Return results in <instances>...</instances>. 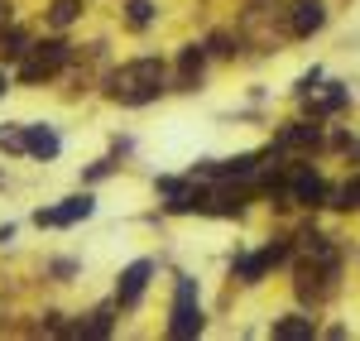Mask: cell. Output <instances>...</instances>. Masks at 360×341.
Wrapping results in <instances>:
<instances>
[{
  "mask_svg": "<svg viewBox=\"0 0 360 341\" xmlns=\"http://www.w3.org/2000/svg\"><path fill=\"white\" fill-rule=\"evenodd\" d=\"M351 106H356V91H351V82H341V77H327L307 101H298V111L312 115V120H336V115H346Z\"/></svg>",
  "mask_w": 360,
  "mask_h": 341,
  "instance_id": "30bf717a",
  "label": "cell"
},
{
  "mask_svg": "<svg viewBox=\"0 0 360 341\" xmlns=\"http://www.w3.org/2000/svg\"><path fill=\"white\" fill-rule=\"evenodd\" d=\"M327 173L317 169L312 159H288V173H283V212H322L327 207Z\"/></svg>",
  "mask_w": 360,
  "mask_h": 341,
  "instance_id": "5b68a950",
  "label": "cell"
},
{
  "mask_svg": "<svg viewBox=\"0 0 360 341\" xmlns=\"http://www.w3.org/2000/svg\"><path fill=\"white\" fill-rule=\"evenodd\" d=\"M322 82H327V67H322V63H312V67H303V72L293 77L288 96H293V101H307V96H312V91H317Z\"/></svg>",
  "mask_w": 360,
  "mask_h": 341,
  "instance_id": "603a6c76",
  "label": "cell"
},
{
  "mask_svg": "<svg viewBox=\"0 0 360 341\" xmlns=\"http://www.w3.org/2000/svg\"><path fill=\"white\" fill-rule=\"evenodd\" d=\"M322 337H332V341H341V337H351V327H346V322H332V327H322Z\"/></svg>",
  "mask_w": 360,
  "mask_h": 341,
  "instance_id": "4316f807",
  "label": "cell"
},
{
  "mask_svg": "<svg viewBox=\"0 0 360 341\" xmlns=\"http://www.w3.org/2000/svg\"><path fill=\"white\" fill-rule=\"evenodd\" d=\"M212 63H217V58L207 49V39H183L178 53H173V91H178V96H197V91L207 86Z\"/></svg>",
  "mask_w": 360,
  "mask_h": 341,
  "instance_id": "52a82bcc",
  "label": "cell"
},
{
  "mask_svg": "<svg viewBox=\"0 0 360 341\" xmlns=\"http://www.w3.org/2000/svg\"><path fill=\"white\" fill-rule=\"evenodd\" d=\"M0 154H5V159H29L25 120H0Z\"/></svg>",
  "mask_w": 360,
  "mask_h": 341,
  "instance_id": "ffe728a7",
  "label": "cell"
},
{
  "mask_svg": "<svg viewBox=\"0 0 360 341\" xmlns=\"http://www.w3.org/2000/svg\"><path fill=\"white\" fill-rule=\"evenodd\" d=\"M207 39V49H212V58L217 63H236V58H245L250 49V39H245V29H212V34H202Z\"/></svg>",
  "mask_w": 360,
  "mask_h": 341,
  "instance_id": "9a60e30c",
  "label": "cell"
},
{
  "mask_svg": "<svg viewBox=\"0 0 360 341\" xmlns=\"http://www.w3.org/2000/svg\"><path fill=\"white\" fill-rule=\"evenodd\" d=\"M327 120H312V115H288V120H278L274 135H269V149L283 154V159H317V154H327Z\"/></svg>",
  "mask_w": 360,
  "mask_h": 341,
  "instance_id": "277c9868",
  "label": "cell"
},
{
  "mask_svg": "<svg viewBox=\"0 0 360 341\" xmlns=\"http://www.w3.org/2000/svg\"><path fill=\"white\" fill-rule=\"evenodd\" d=\"M15 86H20V77H15V67H10V63H0V101H5V96H10Z\"/></svg>",
  "mask_w": 360,
  "mask_h": 341,
  "instance_id": "d4e9b609",
  "label": "cell"
},
{
  "mask_svg": "<svg viewBox=\"0 0 360 341\" xmlns=\"http://www.w3.org/2000/svg\"><path fill=\"white\" fill-rule=\"evenodd\" d=\"M111 154L120 159V164H125V159L135 154V135H111Z\"/></svg>",
  "mask_w": 360,
  "mask_h": 341,
  "instance_id": "cb8c5ba5",
  "label": "cell"
},
{
  "mask_svg": "<svg viewBox=\"0 0 360 341\" xmlns=\"http://www.w3.org/2000/svg\"><path fill=\"white\" fill-rule=\"evenodd\" d=\"M91 217H96V193H91V188H77V193L49 202V207H34V212H29V226L72 231V226H82V221H91Z\"/></svg>",
  "mask_w": 360,
  "mask_h": 341,
  "instance_id": "8992f818",
  "label": "cell"
},
{
  "mask_svg": "<svg viewBox=\"0 0 360 341\" xmlns=\"http://www.w3.org/2000/svg\"><path fill=\"white\" fill-rule=\"evenodd\" d=\"M34 49V29H25L20 20H10V25H0V63H20V58Z\"/></svg>",
  "mask_w": 360,
  "mask_h": 341,
  "instance_id": "e0dca14e",
  "label": "cell"
},
{
  "mask_svg": "<svg viewBox=\"0 0 360 341\" xmlns=\"http://www.w3.org/2000/svg\"><path fill=\"white\" fill-rule=\"evenodd\" d=\"M154 274H159V259L154 255H139L130 259L120 274H115V288H111V298L120 303V313L130 317L144 308V298H149V284H154Z\"/></svg>",
  "mask_w": 360,
  "mask_h": 341,
  "instance_id": "ba28073f",
  "label": "cell"
},
{
  "mask_svg": "<svg viewBox=\"0 0 360 341\" xmlns=\"http://www.w3.org/2000/svg\"><path fill=\"white\" fill-rule=\"evenodd\" d=\"M264 337L269 341H317L322 337V322H317V308H288V313H278L264 322Z\"/></svg>",
  "mask_w": 360,
  "mask_h": 341,
  "instance_id": "8fae6325",
  "label": "cell"
},
{
  "mask_svg": "<svg viewBox=\"0 0 360 341\" xmlns=\"http://www.w3.org/2000/svg\"><path fill=\"white\" fill-rule=\"evenodd\" d=\"M159 0H120V25L130 29V34H149V29H159Z\"/></svg>",
  "mask_w": 360,
  "mask_h": 341,
  "instance_id": "2e32d148",
  "label": "cell"
},
{
  "mask_svg": "<svg viewBox=\"0 0 360 341\" xmlns=\"http://www.w3.org/2000/svg\"><path fill=\"white\" fill-rule=\"evenodd\" d=\"M115 173H120V159H115V154H101V159H91V164L77 173V188H101Z\"/></svg>",
  "mask_w": 360,
  "mask_h": 341,
  "instance_id": "7402d4cb",
  "label": "cell"
},
{
  "mask_svg": "<svg viewBox=\"0 0 360 341\" xmlns=\"http://www.w3.org/2000/svg\"><path fill=\"white\" fill-rule=\"evenodd\" d=\"M202 332H207L202 284H197V274L178 269V274H173V298H168V317H164V337H168V341H197Z\"/></svg>",
  "mask_w": 360,
  "mask_h": 341,
  "instance_id": "3957f363",
  "label": "cell"
},
{
  "mask_svg": "<svg viewBox=\"0 0 360 341\" xmlns=\"http://www.w3.org/2000/svg\"><path fill=\"white\" fill-rule=\"evenodd\" d=\"M5 188H10V178H5V173H0V193H5Z\"/></svg>",
  "mask_w": 360,
  "mask_h": 341,
  "instance_id": "f1b7e54d",
  "label": "cell"
},
{
  "mask_svg": "<svg viewBox=\"0 0 360 341\" xmlns=\"http://www.w3.org/2000/svg\"><path fill=\"white\" fill-rule=\"evenodd\" d=\"M327 212H341V217H356V212H360V169H351L341 183H332V193H327Z\"/></svg>",
  "mask_w": 360,
  "mask_h": 341,
  "instance_id": "ac0fdd59",
  "label": "cell"
},
{
  "mask_svg": "<svg viewBox=\"0 0 360 341\" xmlns=\"http://www.w3.org/2000/svg\"><path fill=\"white\" fill-rule=\"evenodd\" d=\"M346 159H351V164H356V169H360V135H356V144L346 149Z\"/></svg>",
  "mask_w": 360,
  "mask_h": 341,
  "instance_id": "83f0119b",
  "label": "cell"
},
{
  "mask_svg": "<svg viewBox=\"0 0 360 341\" xmlns=\"http://www.w3.org/2000/svg\"><path fill=\"white\" fill-rule=\"evenodd\" d=\"M96 86L120 111H144V106H159L173 91V63L164 53H135L125 63H111Z\"/></svg>",
  "mask_w": 360,
  "mask_h": 341,
  "instance_id": "6da1fadb",
  "label": "cell"
},
{
  "mask_svg": "<svg viewBox=\"0 0 360 341\" xmlns=\"http://www.w3.org/2000/svg\"><path fill=\"white\" fill-rule=\"evenodd\" d=\"M72 63H77V44L58 29H44V34H34V49L15 63V77H20V86H49Z\"/></svg>",
  "mask_w": 360,
  "mask_h": 341,
  "instance_id": "7a4b0ae2",
  "label": "cell"
},
{
  "mask_svg": "<svg viewBox=\"0 0 360 341\" xmlns=\"http://www.w3.org/2000/svg\"><path fill=\"white\" fill-rule=\"evenodd\" d=\"M283 25L293 44H307L332 25V5L327 0H283Z\"/></svg>",
  "mask_w": 360,
  "mask_h": 341,
  "instance_id": "9c48e42d",
  "label": "cell"
},
{
  "mask_svg": "<svg viewBox=\"0 0 360 341\" xmlns=\"http://www.w3.org/2000/svg\"><path fill=\"white\" fill-rule=\"evenodd\" d=\"M82 15H86V0H49L44 5V29L68 34L72 25H82Z\"/></svg>",
  "mask_w": 360,
  "mask_h": 341,
  "instance_id": "d6986e66",
  "label": "cell"
},
{
  "mask_svg": "<svg viewBox=\"0 0 360 341\" xmlns=\"http://www.w3.org/2000/svg\"><path fill=\"white\" fill-rule=\"evenodd\" d=\"M15 236H20L15 221H0V250H10V245H15Z\"/></svg>",
  "mask_w": 360,
  "mask_h": 341,
  "instance_id": "484cf974",
  "label": "cell"
},
{
  "mask_svg": "<svg viewBox=\"0 0 360 341\" xmlns=\"http://www.w3.org/2000/svg\"><path fill=\"white\" fill-rule=\"evenodd\" d=\"M29 130V159L34 164H58L63 159V135H58L53 120H25Z\"/></svg>",
  "mask_w": 360,
  "mask_h": 341,
  "instance_id": "5bb4252c",
  "label": "cell"
},
{
  "mask_svg": "<svg viewBox=\"0 0 360 341\" xmlns=\"http://www.w3.org/2000/svg\"><path fill=\"white\" fill-rule=\"evenodd\" d=\"M44 279H53V284H77V279H82V259L77 255H49L44 259Z\"/></svg>",
  "mask_w": 360,
  "mask_h": 341,
  "instance_id": "44dd1931",
  "label": "cell"
},
{
  "mask_svg": "<svg viewBox=\"0 0 360 341\" xmlns=\"http://www.w3.org/2000/svg\"><path fill=\"white\" fill-rule=\"evenodd\" d=\"M120 303L115 298H106V303H96L91 313H72V322H68V337L77 341H106V337H115V327H120Z\"/></svg>",
  "mask_w": 360,
  "mask_h": 341,
  "instance_id": "7c38bea8",
  "label": "cell"
},
{
  "mask_svg": "<svg viewBox=\"0 0 360 341\" xmlns=\"http://www.w3.org/2000/svg\"><path fill=\"white\" fill-rule=\"evenodd\" d=\"M226 274H231L236 288H259L264 279H269V269H264V259H259L255 245H236L231 259H226Z\"/></svg>",
  "mask_w": 360,
  "mask_h": 341,
  "instance_id": "4fadbf2b",
  "label": "cell"
}]
</instances>
